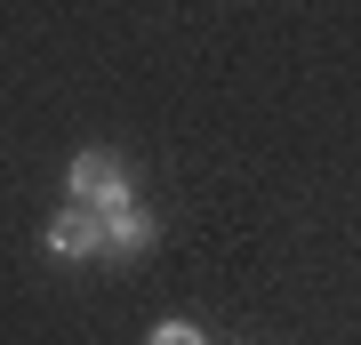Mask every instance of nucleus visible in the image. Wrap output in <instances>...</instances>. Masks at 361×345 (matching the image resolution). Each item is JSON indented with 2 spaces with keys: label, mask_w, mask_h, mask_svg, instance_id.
<instances>
[{
  "label": "nucleus",
  "mask_w": 361,
  "mask_h": 345,
  "mask_svg": "<svg viewBox=\"0 0 361 345\" xmlns=\"http://www.w3.org/2000/svg\"><path fill=\"white\" fill-rule=\"evenodd\" d=\"M65 193H73V209H97V217H113V209H129V201H137V177H129V161H121V153H104V145H80L73 169H65Z\"/></svg>",
  "instance_id": "f257e3e1"
},
{
  "label": "nucleus",
  "mask_w": 361,
  "mask_h": 345,
  "mask_svg": "<svg viewBox=\"0 0 361 345\" xmlns=\"http://www.w3.org/2000/svg\"><path fill=\"white\" fill-rule=\"evenodd\" d=\"M40 241H49V257H56V265H80V257H104V217H97V209H56V217H49V233H40Z\"/></svg>",
  "instance_id": "f03ea898"
},
{
  "label": "nucleus",
  "mask_w": 361,
  "mask_h": 345,
  "mask_svg": "<svg viewBox=\"0 0 361 345\" xmlns=\"http://www.w3.org/2000/svg\"><path fill=\"white\" fill-rule=\"evenodd\" d=\"M153 241H161V217H153L145 201H129V209H113V217H104V249H113V257H145Z\"/></svg>",
  "instance_id": "7ed1b4c3"
},
{
  "label": "nucleus",
  "mask_w": 361,
  "mask_h": 345,
  "mask_svg": "<svg viewBox=\"0 0 361 345\" xmlns=\"http://www.w3.org/2000/svg\"><path fill=\"white\" fill-rule=\"evenodd\" d=\"M145 345H209V337H201V321H153Z\"/></svg>",
  "instance_id": "20e7f679"
}]
</instances>
